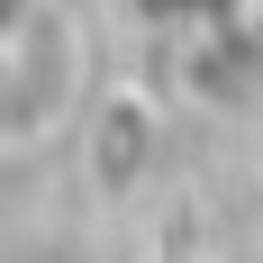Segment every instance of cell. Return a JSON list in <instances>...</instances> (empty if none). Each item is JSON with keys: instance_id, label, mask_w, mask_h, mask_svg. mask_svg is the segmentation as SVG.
<instances>
[{"instance_id": "cell-1", "label": "cell", "mask_w": 263, "mask_h": 263, "mask_svg": "<svg viewBox=\"0 0 263 263\" xmlns=\"http://www.w3.org/2000/svg\"><path fill=\"white\" fill-rule=\"evenodd\" d=\"M0 9H9V0H0Z\"/></svg>"}]
</instances>
